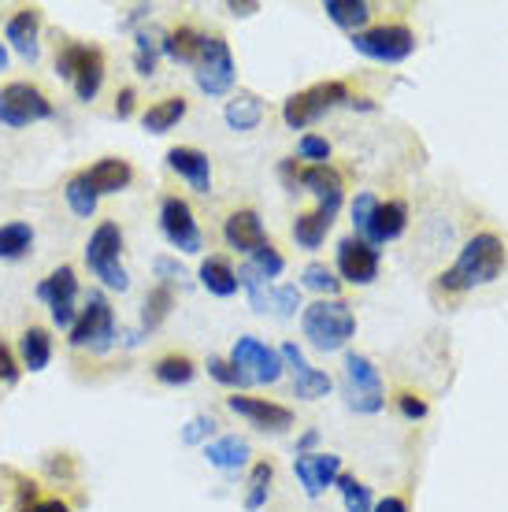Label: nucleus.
Instances as JSON below:
<instances>
[{
    "label": "nucleus",
    "instance_id": "nucleus-1",
    "mask_svg": "<svg viewBox=\"0 0 508 512\" xmlns=\"http://www.w3.org/2000/svg\"><path fill=\"white\" fill-rule=\"evenodd\" d=\"M505 264H508L505 242H501L497 234L483 231L464 242L457 264H453L449 271H442L438 286L449 290V294H464V290H475V286H490V282L501 279Z\"/></svg>",
    "mask_w": 508,
    "mask_h": 512
},
{
    "label": "nucleus",
    "instance_id": "nucleus-2",
    "mask_svg": "<svg viewBox=\"0 0 508 512\" xmlns=\"http://www.w3.org/2000/svg\"><path fill=\"white\" fill-rule=\"evenodd\" d=\"M301 331L319 353H338L353 342L356 334V316L353 308L338 301V297H319L301 312Z\"/></svg>",
    "mask_w": 508,
    "mask_h": 512
},
{
    "label": "nucleus",
    "instance_id": "nucleus-3",
    "mask_svg": "<svg viewBox=\"0 0 508 512\" xmlns=\"http://www.w3.org/2000/svg\"><path fill=\"white\" fill-rule=\"evenodd\" d=\"M123 249H127V238H123V227L115 219H104L93 227L86 242V268L93 271V279H101V286L108 290H130V275L123 268Z\"/></svg>",
    "mask_w": 508,
    "mask_h": 512
},
{
    "label": "nucleus",
    "instance_id": "nucleus-4",
    "mask_svg": "<svg viewBox=\"0 0 508 512\" xmlns=\"http://www.w3.org/2000/svg\"><path fill=\"white\" fill-rule=\"evenodd\" d=\"M56 75L71 82V90L82 104H93L97 93L104 86L108 64H104V52L97 45H82V41H64L56 52Z\"/></svg>",
    "mask_w": 508,
    "mask_h": 512
},
{
    "label": "nucleus",
    "instance_id": "nucleus-5",
    "mask_svg": "<svg viewBox=\"0 0 508 512\" xmlns=\"http://www.w3.org/2000/svg\"><path fill=\"white\" fill-rule=\"evenodd\" d=\"M349 101H353L349 86L338 82V78H327V82H316V86L286 97L282 101V123L290 130H308L334 108H349Z\"/></svg>",
    "mask_w": 508,
    "mask_h": 512
},
{
    "label": "nucleus",
    "instance_id": "nucleus-6",
    "mask_svg": "<svg viewBox=\"0 0 508 512\" xmlns=\"http://www.w3.org/2000/svg\"><path fill=\"white\" fill-rule=\"evenodd\" d=\"M115 312L112 301L101 294V290H89L86 308H78L75 327L67 331V346L71 349H89V353H108L115 346Z\"/></svg>",
    "mask_w": 508,
    "mask_h": 512
},
{
    "label": "nucleus",
    "instance_id": "nucleus-7",
    "mask_svg": "<svg viewBox=\"0 0 508 512\" xmlns=\"http://www.w3.org/2000/svg\"><path fill=\"white\" fill-rule=\"evenodd\" d=\"M342 394H345V405L353 412H360V416H375V412H382V405H386V390H382L379 368L371 364V357L356 353V349L345 353Z\"/></svg>",
    "mask_w": 508,
    "mask_h": 512
},
{
    "label": "nucleus",
    "instance_id": "nucleus-8",
    "mask_svg": "<svg viewBox=\"0 0 508 512\" xmlns=\"http://www.w3.org/2000/svg\"><path fill=\"white\" fill-rule=\"evenodd\" d=\"M52 116H56V108H52L49 93L34 82H8L0 90V127L23 130L34 127V123H45Z\"/></svg>",
    "mask_w": 508,
    "mask_h": 512
},
{
    "label": "nucleus",
    "instance_id": "nucleus-9",
    "mask_svg": "<svg viewBox=\"0 0 508 512\" xmlns=\"http://www.w3.org/2000/svg\"><path fill=\"white\" fill-rule=\"evenodd\" d=\"M234 78H238V67H234V52H230L227 38L219 34H204L201 56L193 64V82L204 97H227L234 90Z\"/></svg>",
    "mask_w": 508,
    "mask_h": 512
},
{
    "label": "nucleus",
    "instance_id": "nucleus-10",
    "mask_svg": "<svg viewBox=\"0 0 508 512\" xmlns=\"http://www.w3.org/2000/svg\"><path fill=\"white\" fill-rule=\"evenodd\" d=\"M349 45H353L360 56L379 60V64H405L408 56L416 52V34H412V26H405V23H382V26H368V30L353 34Z\"/></svg>",
    "mask_w": 508,
    "mask_h": 512
},
{
    "label": "nucleus",
    "instance_id": "nucleus-11",
    "mask_svg": "<svg viewBox=\"0 0 508 512\" xmlns=\"http://www.w3.org/2000/svg\"><path fill=\"white\" fill-rule=\"evenodd\" d=\"M38 301L49 305V316L60 331H71L78 320V275L71 264H60L56 271H49L45 279L38 282Z\"/></svg>",
    "mask_w": 508,
    "mask_h": 512
},
{
    "label": "nucleus",
    "instance_id": "nucleus-12",
    "mask_svg": "<svg viewBox=\"0 0 508 512\" xmlns=\"http://www.w3.org/2000/svg\"><path fill=\"white\" fill-rule=\"evenodd\" d=\"M160 231H164L167 245L178 249V253H201L204 249V234L197 227V216H193L190 201H182V197H164L160 201Z\"/></svg>",
    "mask_w": 508,
    "mask_h": 512
},
{
    "label": "nucleus",
    "instance_id": "nucleus-13",
    "mask_svg": "<svg viewBox=\"0 0 508 512\" xmlns=\"http://www.w3.org/2000/svg\"><path fill=\"white\" fill-rule=\"evenodd\" d=\"M293 190H308L316 197V216H323L327 223H334V216L342 212V201H345V186H342V175L334 171L331 164H305L297 167V186Z\"/></svg>",
    "mask_w": 508,
    "mask_h": 512
},
{
    "label": "nucleus",
    "instance_id": "nucleus-14",
    "mask_svg": "<svg viewBox=\"0 0 508 512\" xmlns=\"http://www.w3.org/2000/svg\"><path fill=\"white\" fill-rule=\"evenodd\" d=\"M230 360L242 368L253 383H279L282 379V357H279V349H271V346H264L260 338H253V334H245V338H238L234 342V349H230Z\"/></svg>",
    "mask_w": 508,
    "mask_h": 512
},
{
    "label": "nucleus",
    "instance_id": "nucleus-15",
    "mask_svg": "<svg viewBox=\"0 0 508 512\" xmlns=\"http://www.w3.org/2000/svg\"><path fill=\"white\" fill-rule=\"evenodd\" d=\"M334 264H338V275L353 286H371L379 279V249L360 238H342L338 242V253H334Z\"/></svg>",
    "mask_w": 508,
    "mask_h": 512
},
{
    "label": "nucleus",
    "instance_id": "nucleus-16",
    "mask_svg": "<svg viewBox=\"0 0 508 512\" xmlns=\"http://www.w3.org/2000/svg\"><path fill=\"white\" fill-rule=\"evenodd\" d=\"M293 475L305 487L308 498H323L342 475V457L338 453H297L293 457Z\"/></svg>",
    "mask_w": 508,
    "mask_h": 512
},
{
    "label": "nucleus",
    "instance_id": "nucleus-17",
    "mask_svg": "<svg viewBox=\"0 0 508 512\" xmlns=\"http://www.w3.org/2000/svg\"><path fill=\"white\" fill-rule=\"evenodd\" d=\"M279 357H282V368L293 375V390H297L301 401H316V397H327L334 390L331 375L316 372V368L305 360V353L297 349V342H286V346L279 349Z\"/></svg>",
    "mask_w": 508,
    "mask_h": 512
},
{
    "label": "nucleus",
    "instance_id": "nucleus-18",
    "mask_svg": "<svg viewBox=\"0 0 508 512\" xmlns=\"http://www.w3.org/2000/svg\"><path fill=\"white\" fill-rule=\"evenodd\" d=\"M227 409L234 412V416H242V420H249L253 427H260V431H290L293 427V412L286 409V405H275V401H264V397H245V394H234L227 397Z\"/></svg>",
    "mask_w": 508,
    "mask_h": 512
},
{
    "label": "nucleus",
    "instance_id": "nucleus-19",
    "mask_svg": "<svg viewBox=\"0 0 508 512\" xmlns=\"http://www.w3.org/2000/svg\"><path fill=\"white\" fill-rule=\"evenodd\" d=\"M223 238L234 253H245L253 256L256 249H264L267 245V231H264V219L256 208H238V212H230L227 223H223Z\"/></svg>",
    "mask_w": 508,
    "mask_h": 512
},
{
    "label": "nucleus",
    "instance_id": "nucleus-20",
    "mask_svg": "<svg viewBox=\"0 0 508 512\" xmlns=\"http://www.w3.org/2000/svg\"><path fill=\"white\" fill-rule=\"evenodd\" d=\"M4 41L12 45L23 60H38L41 56V12L38 8H19V12L4 23Z\"/></svg>",
    "mask_w": 508,
    "mask_h": 512
},
{
    "label": "nucleus",
    "instance_id": "nucleus-21",
    "mask_svg": "<svg viewBox=\"0 0 508 512\" xmlns=\"http://www.w3.org/2000/svg\"><path fill=\"white\" fill-rule=\"evenodd\" d=\"M167 167L175 171L178 179L190 182L197 193L212 190V160H208V153H201V149H193V145H175V149H167Z\"/></svg>",
    "mask_w": 508,
    "mask_h": 512
},
{
    "label": "nucleus",
    "instance_id": "nucleus-22",
    "mask_svg": "<svg viewBox=\"0 0 508 512\" xmlns=\"http://www.w3.org/2000/svg\"><path fill=\"white\" fill-rule=\"evenodd\" d=\"M408 227V205L405 201H379V208H375V216H371V227L368 234L360 238V242L368 245H386V242H397L401 234H405Z\"/></svg>",
    "mask_w": 508,
    "mask_h": 512
},
{
    "label": "nucleus",
    "instance_id": "nucleus-23",
    "mask_svg": "<svg viewBox=\"0 0 508 512\" xmlns=\"http://www.w3.org/2000/svg\"><path fill=\"white\" fill-rule=\"evenodd\" d=\"M82 175H86L89 186L101 193V197H108V193H123L134 182V167L123 156H104L93 167H86Z\"/></svg>",
    "mask_w": 508,
    "mask_h": 512
},
{
    "label": "nucleus",
    "instance_id": "nucleus-24",
    "mask_svg": "<svg viewBox=\"0 0 508 512\" xmlns=\"http://www.w3.org/2000/svg\"><path fill=\"white\" fill-rule=\"evenodd\" d=\"M249 457H253V449L238 435H223L204 446V461L212 464V468H219V472H238V468L249 464Z\"/></svg>",
    "mask_w": 508,
    "mask_h": 512
},
{
    "label": "nucleus",
    "instance_id": "nucleus-25",
    "mask_svg": "<svg viewBox=\"0 0 508 512\" xmlns=\"http://www.w3.org/2000/svg\"><path fill=\"white\" fill-rule=\"evenodd\" d=\"M201 45H204L201 30H193V26H178V30H167L164 38H160V56H167L171 64L193 67L197 64V56H201Z\"/></svg>",
    "mask_w": 508,
    "mask_h": 512
},
{
    "label": "nucleus",
    "instance_id": "nucleus-26",
    "mask_svg": "<svg viewBox=\"0 0 508 512\" xmlns=\"http://www.w3.org/2000/svg\"><path fill=\"white\" fill-rule=\"evenodd\" d=\"M197 279H201V286L212 297H234L242 290L238 286V271H234V264H230L227 256H208V260H201Z\"/></svg>",
    "mask_w": 508,
    "mask_h": 512
},
{
    "label": "nucleus",
    "instance_id": "nucleus-27",
    "mask_svg": "<svg viewBox=\"0 0 508 512\" xmlns=\"http://www.w3.org/2000/svg\"><path fill=\"white\" fill-rule=\"evenodd\" d=\"M190 112V101L186 97H164V101L149 104L145 112H141V127L149 130V134H167V130H175L182 119Z\"/></svg>",
    "mask_w": 508,
    "mask_h": 512
},
{
    "label": "nucleus",
    "instance_id": "nucleus-28",
    "mask_svg": "<svg viewBox=\"0 0 508 512\" xmlns=\"http://www.w3.org/2000/svg\"><path fill=\"white\" fill-rule=\"evenodd\" d=\"M52 360V334L45 327H26L23 338H19V364L23 372H45Z\"/></svg>",
    "mask_w": 508,
    "mask_h": 512
},
{
    "label": "nucleus",
    "instance_id": "nucleus-29",
    "mask_svg": "<svg viewBox=\"0 0 508 512\" xmlns=\"http://www.w3.org/2000/svg\"><path fill=\"white\" fill-rule=\"evenodd\" d=\"M223 119H227L230 130H238V134H249V130L260 127V119H264V101L256 97V93H238V97H230L227 108H223Z\"/></svg>",
    "mask_w": 508,
    "mask_h": 512
},
{
    "label": "nucleus",
    "instance_id": "nucleus-30",
    "mask_svg": "<svg viewBox=\"0 0 508 512\" xmlns=\"http://www.w3.org/2000/svg\"><path fill=\"white\" fill-rule=\"evenodd\" d=\"M323 12L334 26H342L349 34H360L371 19V4L368 0H323Z\"/></svg>",
    "mask_w": 508,
    "mask_h": 512
},
{
    "label": "nucleus",
    "instance_id": "nucleus-31",
    "mask_svg": "<svg viewBox=\"0 0 508 512\" xmlns=\"http://www.w3.org/2000/svg\"><path fill=\"white\" fill-rule=\"evenodd\" d=\"M171 308H175V290L164 286V282H156L153 290L145 294V305H141V331L153 334L171 316Z\"/></svg>",
    "mask_w": 508,
    "mask_h": 512
},
{
    "label": "nucleus",
    "instance_id": "nucleus-32",
    "mask_svg": "<svg viewBox=\"0 0 508 512\" xmlns=\"http://www.w3.org/2000/svg\"><path fill=\"white\" fill-rule=\"evenodd\" d=\"M34 249V227L23 219L0 223V260H23Z\"/></svg>",
    "mask_w": 508,
    "mask_h": 512
},
{
    "label": "nucleus",
    "instance_id": "nucleus-33",
    "mask_svg": "<svg viewBox=\"0 0 508 512\" xmlns=\"http://www.w3.org/2000/svg\"><path fill=\"white\" fill-rule=\"evenodd\" d=\"M64 201L78 219H89L93 212H97V205H101V193L93 190L86 175L78 171V175H71V179L64 182Z\"/></svg>",
    "mask_w": 508,
    "mask_h": 512
},
{
    "label": "nucleus",
    "instance_id": "nucleus-34",
    "mask_svg": "<svg viewBox=\"0 0 508 512\" xmlns=\"http://www.w3.org/2000/svg\"><path fill=\"white\" fill-rule=\"evenodd\" d=\"M153 375L156 383L164 386H190L197 379V364H193L186 353H167L153 364Z\"/></svg>",
    "mask_w": 508,
    "mask_h": 512
},
{
    "label": "nucleus",
    "instance_id": "nucleus-35",
    "mask_svg": "<svg viewBox=\"0 0 508 512\" xmlns=\"http://www.w3.org/2000/svg\"><path fill=\"white\" fill-rule=\"evenodd\" d=\"M271 483H275V464L271 461H256L253 472H249V490H245V509L260 512L271 498Z\"/></svg>",
    "mask_w": 508,
    "mask_h": 512
},
{
    "label": "nucleus",
    "instance_id": "nucleus-36",
    "mask_svg": "<svg viewBox=\"0 0 508 512\" xmlns=\"http://www.w3.org/2000/svg\"><path fill=\"white\" fill-rule=\"evenodd\" d=\"M331 227H334V223H327L323 216H316V212H305V216L293 219V242L301 245V249H319Z\"/></svg>",
    "mask_w": 508,
    "mask_h": 512
},
{
    "label": "nucleus",
    "instance_id": "nucleus-37",
    "mask_svg": "<svg viewBox=\"0 0 508 512\" xmlns=\"http://www.w3.org/2000/svg\"><path fill=\"white\" fill-rule=\"evenodd\" d=\"M245 268L253 271L256 279H264V282H271V279H279L282 271H286V256L275 249V245L267 242L264 249H256L249 260H245Z\"/></svg>",
    "mask_w": 508,
    "mask_h": 512
},
{
    "label": "nucleus",
    "instance_id": "nucleus-38",
    "mask_svg": "<svg viewBox=\"0 0 508 512\" xmlns=\"http://www.w3.org/2000/svg\"><path fill=\"white\" fill-rule=\"evenodd\" d=\"M338 494H342V501H345V512H371L375 509V501H371V490L356 479V475H338Z\"/></svg>",
    "mask_w": 508,
    "mask_h": 512
},
{
    "label": "nucleus",
    "instance_id": "nucleus-39",
    "mask_svg": "<svg viewBox=\"0 0 508 512\" xmlns=\"http://www.w3.org/2000/svg\"><path fill=\"white\" fill-rule=\"evenodd\" d=\"M204 368H208V375H212L219 386H230V390H249V386H253V379H249L230 357H208Z\"/></svg>",
    "mask_w": 508,
    "mask_h": 512
},
{
    "label": "nucleus",
    "instance_id": "nucleus-40",
    "mask_svg": "<svg viewBox=\"0 0 508 512\" xmlns=\"http://www.w3.org/2000/svg\"><path fill=\"white\" fill-rule=\"evenodd\" d=\"M301 286H308V290H316V294H327V297H338V290H342V279L334 275L327 264H319V260H312L305 271H301Z\"/></svg>",
    "mask_w": 508,
    "mask_h": 512
},
{
    "label": "nucleus",
    "instance_id": "nucleus-41",
    "mask_svg": "<svg viewBox=\"0 0 508 512\" xmlns=\"http://www.w3.org/2000/svg\"><path fill=\"white\" fill-rule=\"evenodd\" d=\"M156 67H160V41H153L141 30V34H134V71L141 78H153Z\"/></svg>",
    "mask_w": 508,
    "mask_h": 512
},
{
    "label": "nucleus",
    "instance_id": "nucleus-42",
    "mask_svg": "<svg viewBox=\"0 0 508 512\" xmlns=\"http://www.w3.org/2000/svg\"><path fill=\"white\" fill-rule=\"evenodd\" d=\"M297 156L308 164H331V141L319 138V134H301L297 141Z\"/></svg>",
    "mask_w": 508,
    "mask_h": 512
},
{
    "label": "nucleus",
    "instance_id": "nucleus-43",
    "mask_svg": "<svg viewBox=\"0 0 508 512\" xmlns=\"http://www.w3.org/2000/svg\"><path fill=\"white\" fill-rule=\"evenodd\" d=\"M375 208H379V197H375V193H356V201H353V231H356V238H364V234H368Z\"/></svg>",
    "mask_w": 508,
    "mask_h": 512
},
{
    "label": "nucleus",
    "instance_id": "nucleus-44",
    "mask_svg": "<svg viewBox=\"0 0 508 512\" xmlns=\"http://www.w3.org/2000/svg\"><path fill=\"white\" fill-rule=\"evenodd\" d=\"M297 308H301V290L297 286H275L271 290V312L275 316L290 320V316H297Z\"/></svg>",
    "mask_w": 508,
    "mask_h": 512
},
{
    "label": "nucleus",
    "instance_id": "nucleus-45",
    "mask_svg": "<svg viewBox=\"0 0 508 512\" xmlns=\"http://www.w3.org/2000/svg\"><path fill=\"white\" fill-rule=\"evenodd\" d=\"M19 379H23V364H19V357H15V349L0 338V383L15 386Z\"/></svg>",
    "mask_w": 508,
    "mask_h": 512
},
{
    "label": "nucleus",
    "instance_id": "nucleus-46",
    "mask_svg": "<svg viewBox=\"0 0 508 512\" xmlns=\"http://www.w3.org/2000/svg\"><path fill=\"white\" fill-rule=\"evenodd\" d=\"M212 431H216V420H212V416H193L190 423H186V427H182V442H186V446H208V435H212Z\"/></svg>",
    "mask_w": 508,
    "mask_h": 512
},
{
    "label": "nucleus",
    "instance_id": "nucleus-47",
    "mask_svg": "<svg viewBox=\"0 0 508 512\" xmlns=\"http://www.w3.org/2000/svg\"><path fill=\"white\" fill-rule=\"evenodd\" d=\"M153 271H156V279L164 282V286H171V282H186V268L178 264L175 256H156Z\"/></svg>",
    "mask_w": 508,
    "mask_h": 512
},
{
    "label": "nucleus",
    "instance_id": "nucleus-48",
    "mask_svg": "<svg viewBox=\"0 0 508 512\" xmlns=\"http://www.w3.org/2000/svg\"><path fill=\"white\" fill-rule=\"evenodd\" d=\"M397 401V412H401V416H405V420H423V416H427V401H423L420 394H397L394 397Z\"/></svg>",
    "mask_w": 508,
    "mask_h": 512
},
{
    "label": "nucleus",
    "instance_id": "nucleus-49",
    "mask_svg": "<svg viewBox=\"0 0 508 512\" xmlns=\"http://www.w3.org/2000/svg\"><path fill=\"white\" fill-rule=\"evenodd\" d=\"M134 104H138V90H134V86H123V90L115 93V119L134 116Z\"/></svg>",
    "mask_w": 508,
    "mask_h": 512
},
{
    "label": "nucleus",
    "instance_id": "nucleus-50",
    "mask_svg": "<svg viewBox=\"0 0 508 512\" xmlns=\"http://www.w3.org/2000/svg\"><path fill=\"white\" fill-rule=\"evenodd\" d=\"M23 512H71V505L60 501V498H38L30 509H23Z\"/></svg>",
    "mask_w": 508,
    "mask_h": 512
},
{
    "label": "nucleus",
    "instance_id": "nucleus-51",
    "mask_svg": "<svg viewBox=\"0 0 508 512\" xmlns=\"http://www.w3.org/2000/svg\"><path fill=\"white\" fill-rule=\"evenodd\" d=\"M371 512H408V501L405 498H394V494H390V498L375 501V509H371Z\"/></svg>",
    "mask_w": 508,
    "mask_h": 512
},
{
    "label": "nucleus",
    "instance_id": "nucleus-52",
    "mask_svg": "<svg viewBox=\"0 0 508 512\" xmlns=\"http://www.w3.org/2000/svg\"><path fill=\"white\" fill-rule=\"evenodd\" d=\"M316 442H319V431H316V427H308L305 435L297 438V453H312V446H316Z\"/></svg>",
    "mask_w": 508,
    "mask_h": 512
},
{
    "label": "nucleus",
    "instance_id": "nucleus-53",
    "mask_svg": "<svg viewBox=\"0 0 508 512\" xmlns=\"http://www.w3.org/2000/svg\"><path fill=\"white\" fill-rule=\"evenodd\" d=\"M227 8H230L234 15H253L256 8H260V4H227Z\"/></svg>",
    "mask_w": 508,
    "mask_h": 512
},
{
    "label": "nucleus",
    "instance_id": "nucleus-54",
    "mask_svg": "<svg viewBox=\"0 0 508 512\" xmlns=\"http://www.w3.org/2000/svg\"><path fill=\"white\" fill-rule=\"evenodd\" d=\"M0 71H8V49H4V41H0Z\"/></svg>",
    "mask_w": 508,
    "mask_h": 512
}]
</instances>
